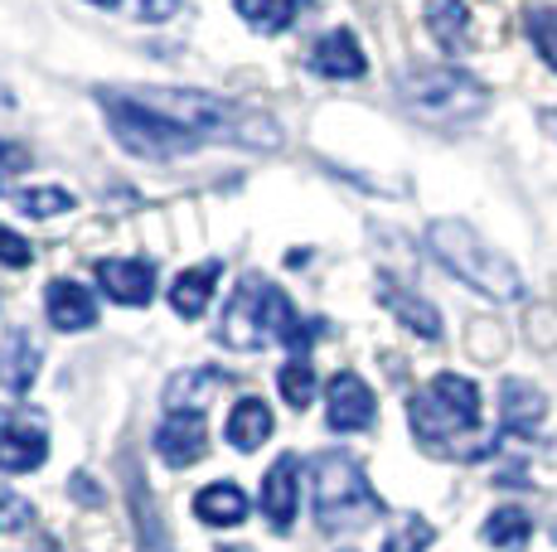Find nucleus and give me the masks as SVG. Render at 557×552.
Here are the masks:
<instances>
[{
  "label": "nucleus",
  "instance_id": "obj_13",
  "mask_svg": "<svg viewBox=\"0 0 557 552\" xmlns=\"http://www.w3.org/2000/svg\"><path fill=\"white\" fill-rule=\"evenodd\" d=\"M45 311H49V325L53 330H63V335H73V330H88V325H98V296L88 291V286H78V281H49V291H45Z\"/></svg>",
  "mask_w": 557,
  "mask_h": 552
},
{
  "label": "nucleus",
  "instance_id": "obj_7",
  "mask_svg": "<svg viewBox=\"0 0 557 552\" xmlns=\"http://www.w3.org/2000/svg\"><path fill=\"white\" fill-rule=\"evenodd\" d=\"M403 98L426 116H466L485 108V88L460 68H412L403 73Z\"/></svg>",
  "mask_w": 557,
  "mask_h": 552
},
{
  "label": "nucleus",
  "instance_id": "obj_2",
  "mask_svg": "<svg viewBox=\"0 0 557 552\" xmlns=\"http://www.w3.org/2000/svg\"><path fill=\"white\" fill-rule=\"evenodd\" d=\"M296 305L272 276L248 272L238 286H233L228 305H223V321H219V344L238 349V354H252V349H267L272 339H292L296 330Z\"/></svg>",
  "mask_w": 557,
  "mask_h": 552
},
{
  "label": "nucleus",
  "instance_id": "obj_19",
  "mask_svg": "<svg viewBox=\"0 0 557 552\" xmlns=\"http://www.w3.org/2000/svg\"><path fill=\"white\" fill-rule=\"evenodd\" d=\"M195 518L209 528H233L248 518V494L238 490L233 480H219V485H203L195 494Z\"/></svg>",
  "mask_w": 557,
  "mask_h": 552
},
{
  "label": "nucleus",
  "instance_id": "obj_27",
  "mask_svg": "<svg viewBox=\"0 0 557 552\" xmlns=\"http://www.w3.org/2000/svg\"><path fill=\"white\" fill-rule=\"evenodd\" d=\"M432 543H436V528L426 518H403L398 528H388L379 552H426Z\"/></svg>",
  "mask_w": 557,
  "mask_h": 552
},
{
  "label": "nucleus",
  "instance_id": "obj_24",
  "mask_svg": "<svg viewBox=\"0 0 557 552\" xmlns=\"http://www.w3.org/2000/svg\"><path fill=\"white\" fill-rule=\"evenodd\" d=\"M223 384H228V374H213V368H195V374L175 378V384L165 388V398H170V407H175V412H203V402H209Z\"/></svg>",
  "mask_w": 557,
  "mask_h": 552
},
{
  "label": "nucleus",
  "instance_id": "obj_6",
  "mask_svg": "<svg viewBox=\"0 0 557 552\" xmlns=\"http://www.w3.org/2000/svg\"><path fill=\"white\" fill-rule=\"evenodd\" d=\"M102 98V112H107V126H112L116 146H122L126 155H146V161H170V155H189L203 136L185 131V126L165 122V116H156L151 108H141V102H132L122 88L112 92H98Z\"/></svg>",
  "mask_w": 557,
  "mask_h": 552
},
{
  "label": "nucleus",
  "instance_id": "obj_22",
  "mask_svg": "<svg viewBox=\"0 0 557 552\" xmlns=\"http://www.w3.org/2000/svg\"><path fill=\"white\" fill-rule=\"evenodd\" d=\"M529 538H533L529 509L499 504L495 514L485 518V543H490V548H499V552H523V548H529Z\"/></svg>",
  "mask_w": 557,
  "mask_h": 552
},
{
  "label": "nucleus",
  "instance_id": "obj_14",
  "mask_svg": "<svg viewBox=\"0 0 557 552\" xmlns=\"http://www.w3.org/2000/svg\"><path fill=\"white\" fill-rule=\"evenodd\" d=\"M310 68L320 73V78H363V68H369V59H363L355 29H330V35L315 39V49H310Z\"/></svg>",
  "mask_w": 557,
  "mask_h": 552
},
{
  "label": "nucleus",
  "instance_id": "obj_16",
  "mask_svg": "<svg viewBox=\"0 0 557 552\" xmlns=\"http://www.w3.org/2000/svg\"><path fill=\"white\" fill-rule=\"evenodd\" d=\"M219 276H223V262L219 258L199 262V267H189V272H180L175 286H170V311H175L180 321H199V315L209 311V301H213V286H219Z\"/></svg>",
  "mask_w": 557,
  "mask_h": 552
},
{
  "label": "nucleus",
  "instance_id": "obj_30",
  "mask_svg": "<svg viewBox=\"0 0 557 552\" xmlns=\"http://www.w3.org/2000/svg\"><path fill=\"white\" fill-rule=\"evenodd\" d=\"M29 262H35V248H29L15 228L0 223V267H29Z\"/></svg>",
  "mask_w": 557,
  "mask_h": 552
},
{
  "label": "nucleus",
  "instance_id": "obj_20",
  "mask_svg": "<svg viewBox=\"0 0 557 552\" xmlns=\"http://www.w3.org/2000/svg\"><path fill=\"white\" fill-rule=\"evenodd\" d=\"M379 291H383V305H388V311L398 315V321H403L412 335H422V339H442V315H436V305H426L422 296L403 291V286H398V281H388V276L379 281Z\"/></svg>",
  "mask_w": 557,
  "mask_h": 552
},
{
  "label": "nucleus",
  "instance_id": "obj_4",
  "mask_svg": "<svg viewBox=\"0 0 557 552\" xmlns=\"http://www.w3.org/2000/svg\"><path fill=\"white\" fill-rule=\"evenodd\" d=\"M122 92L195 136H248L257 126L272 131V122H262V116L233 108L228 98H213V92H199V88H122Z\"/></svg>",
  "mask_w": 557,
  "mask_h": 552
},
{
  "label": "nucleus",
  "instance_id": "obj_5",
  "mask_svg": "<svg viewBox=\"0 0 557 552\" xmlns=\"http://www.w3.org/2000/svg\"><path fill=\"white\" fill-rule=\"evenodd\" d=\"M379 494H373L369 475L359 471L355 455L345 451H325L315 461V524L325 534L339 528H363L369 518H379Z\"/></svg>",
  "mask_w": 557,
  "mask_h": 552
},
{
  "label": "nucleus",
  "instance_id": "obj_18",
  "mask_svg": "<svg viewBox=\"0 0 557 552\" xmlns=\"http://www.w3.org/2000/svg\"><path fill=\"white\" fill-rule=\"evenodd\" d=\"M39 378V344L25 330H10L0 339V392H29Z\"/></svg>",
  "mask_w": 557,
  "mask_h": 552
},
{
  "label": "nucleus",
  "instance_id": "obj_26",
  "mask_svg": "<svg viewBox=\"0 0 557 552\" xmlns=\"http://www.w3.org/2000/svg\"><path fill=\"white\" fill-rule=\"evenodd\" d=\"M276 384H282V398H286V407H296V412H306L310 402H315V392H320L315 364H310L306 354L286 359V364H282V374H276Z\"/></svg>",
  "mask_w": 557,
  "mask_h": 552
},
{
  "label": "nucleus",
  "instance_id": "obj_29",
  "mask_svg": "<svg viewBox=\"0 0 557 552\" xmlns=\"http://www.w3.org/2000/svg\"><path fill=\"white\" fill-rule=\"evenodd\" d=\"M29 518H35L29 499H20L15 490H5V485H0V534H15V528H25Z\"/></svg>",
  "mask_w": 557,
  "mask_h": 552
},
{
  "label": "nucleus",
  "instance_id": "obj_31",
  "mask_svg": "<svg viewBox=\"0 0 557 552\" xmlns=\"http://www.w3.org/2000/svg\"><path fill=\"white\" fill-rule=\"evenodd\" d=\"M20 170H29V146L5 141V136H0V179L20 175Z\"/></svg>",
  "mask_w": 557,
  "mask_h": 552
},
{
  "label": "nucleus",
  "instance_id": "obj_25",
  "mask_svg": "<svg viewBox=\"0 0 557 552\" xmlns=\"http://www.w3.org/2000/svg\"><path fill=\"white\" fill-rule=\"evenodd\" d=\"M238 5V15L248 20L252 29H262V35H282V29H292L296 10L306 5V0H233Z\"/></svg>",
  "mask_w": 557,
  "mask_h": 552
},
{
  "label": "nucleus",
  "instance_id": "obj_10",
  "mask_svg": "<svg viewBox=\"0 0 557 552\" xmlns=\"http://www.w3.org/2000/svg\"><path fill=\"white\" fill-rule=\"evenodd\" d=\"M98 286L107 291V301H116V305H151V296H156V262L102 258L98 262Z\"/></svg>",
  "mask_w": 557,
  "mask_h": 552
},
{
  "label": "nucleus",
  "instance_id": "obj_1",
  "mask_svg": "<svg viewBox=\"0 0 557 552\" xmlns=\"http://www.w3.org/2000/svg\"><path fill=\"white\" fill-rule=\"evenodd\" d=\"M407 422H412V437L432 455L480 461L499 441L495 431H480V388L466 374H436L422 392H412Z\"/></svg>",
  "mask_w": 557,
  "mask_h": 552
},
{
  "label": "nucleus",
  "instance_id": "obj_9",
  "mask_svg": "<svg viewBox=\"0 0 557 552\" xmlns=\"http://www.w3.org/2000/svg\"><path fill=\"white\" fill-rule=\"evenodd\" d=\"M325 407H330V431H369L373 417H379V398L373 388L363 384L359 374H335L325 392Z\"/></svg>",
  "mask_w": 557,
  "mask_h": 552
},
{
  "label": "nucleus",
  "instance_id": "obj_33",
  "mask_svg": "<svg viewBox=\"0 0 557 552\" xmlns=\"http://www.w3.org/2000/svg\"><path fill=\"white\" fill-rule=\"evenodd\" d=\"M92 5H102V10H116V5H122V0H92Z\"/></svg>",
  "mask_w": 557,
  "mask_h": 552
},
{
  "label": "nucleus",
  "instance_id": "obj_15",
  "mask_svg": "<svg viewBox=\"0 0 557 552\" xmlns=\"http://www.w3.org/2000/svg\"><path fill=\"white\" fill-rule=\"evenodd\" d=\"M49 461V437L45 427L29 422H0V471L5 475H29Z\"/></svg>",
  "mask_w": 557,
  "mask_h": 552
},
{
  "label": "nucleus",
  "instance_id": "obj_3",
  "mask_svg": "<svg viewBox=\"0 0 557 552\" xmlns=\"http://www.w3.org/2000/svg\"><path fill=\"white\" fill-rule=\"evenodd\" d=\"M426 248L436 252V262H442L446 272L460 276L466 286H475V291L490 296V301H519V296H523L519 267H513L505 252L490 248V242L480 238L470 223L436 218L432 228H426Z\"/></svg>",
  "mask_w": 557,
  "mask_h": 552
},
{
  "label": "nucleus",
  "instance_id": "obj_28",
  "mask_svg": "<svg viewBox=\"0 0 557 552\" xmlns=\"http://www.w3.org/2000/svg\"><path fill=\"white\" fill-rule=\"evenodd\" d=\"M529 39H533V49L543 54V63L557 73V5L529 10Z\"/></svg>",
  "mask_w": 557,
  "mask_h": 552
},
{
  "label": "nucleus",
  "instance_id": "obj_32",
  "mask_svg": "<svg viewBox=\"0 0 557 552\" xmlns=\"http://www.w3.org/2000/svg\"><path fill=\"white\" fill-rule=\"evenodd\" d=\"M141 5V20H151V25H160V20H170L180 10V0H136Z\"/></svg>",
  "mask_w": 557,
  "mask_h": 552
},
{
  "label": "nucleus",
  "instance_id": "obj_8",
  "mask_svg": "<svg viewBox=\"0 0 557 552\" xmlns=\"http://www.w3.org/2000/svg\"><path fill=\"white\" fill-rule=\"evenodd\" d=\"M203 451H209V422H203V412H170L156 427V455L170 471H185V465L203 461Z\"/></svg>",
  "mask_w": 557,
  "mask_h": 552
},
{
  "label": "nucleus",
  "instance_id": "obj_17",
  "mask_svg": "<svg viewBox=\"0 0 557 552\" xmlns=\"http://www.w3.org/2000/svg\"><path fill=\"white\" fill-rule=\"evenodd\" d=\"M272 431H276V417L262 398H238L228 412V422H223V441H228L233 451H257Z\"/></svg>",
  "mask_w": 557,
  "mask_h": 552
},
{
  "label": "nucleus",
  "instance_id": "obj_21",
  "mask_svg": "<svg viewBox=\"0 0 557 552\" xmlns=\"http://www.w3.org/2000/svg\"><path fill=\"white\" fill-rule=\"evenodd\" d=\"M426 29H432V39L446 54H456L470 39V10L460 0H426Z\"/></svg>",
  "mask_w": 557,
  "mask_h": 552
},
{
  "label": "nucleus",
  "instance_id": "obj_23",
  "mask_svg": "<svg viewBox=\"0 0 557 552\" xmlns=\"http://www.w3.org/2000/svg\"><path fill=\"white\" fill-rule=\"evenodd\" d=\"M5 199L20 209V214H29V218H59V214H69L78 199H73V189H63V185H29V189H5Z\"/></svg>",
  "mask_w": 557,
  "mask_h": 552
},
{
  "label": "nucleus",
  "instance_id": "obj_12",
  "mask_svg": "<svg viewBox=\"0 0 557 552\" xmlns=\"http://www.w3.org/2000/svg\"><path fill=\"white\" fill-rule=\"evenodd\" d=\"M548 417V398L543 388H533L529 378H505L499 384V431H513V437H533Z\"/></svg>",
  "mask_w": 557,
  "mask_h": 552
},
{
  "label": "nucleus",
  "instance_id": "obj_11",
  "mask_svg": "<svg viewBox=\"0 0 557 552\" xmlns=\"http://www.w3.org/2000/svg\"><path fill=\"white\" fill-rule=\"evenodd\" d=\"M296 509H301V461L286 451V455H276V465L262 480V514L272 528H292Z\"/></svg>",
  "mask_w": 557,
  "mask_h": 552
}]
</instances>
